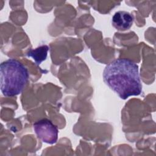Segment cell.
I'll list each match as a JSON object with an SVG mask.
<instances>
[{"instance_id":"6da1fadb","label":"cell","mask_w":156,"mask_h":156,"mask_svg":"<svg viewBox=\"0 0 156 156\" xmlns=\"http://www.w3.org/2000/svg\"><path fill=\"white\" fill-rule=\"evenodd\" d=\"M103 79L122 99L138 96L142 92L138 66L131 60L118 58L109 63L104 69Z\"/></svg>"},{"instance_id":"3957f363","label":"cell","mask_w":156,"mask_h":156,"mask_svg":"<svg viewBox=\"0 0 156 156\" xmlns=\"http://www.w3.org/2000/svg\"><path fill=\"white\" fill-rule=\"evenodd\" d=\"M34 131L38 138L43 142L52 144L58 139V130L52 122L48 119H42L34 124Z\"/></svg>"},{"instance_id":"277c9868","label":"cell","mask_w":156,"mask_h":156,"mask_svg":"<svg viewBox=\"0 0 156 156\" xmlns=\"http://www.w3.org/2000/svg\"><path fill=\"white\" fill-rule=\"evenodd\" d=\"M133 18L126 11L116 12L112 17V23L113 27L119 31L129 30L132 26Z\"/></svg>"},{"instance_id":"5b68a950","label":"cell","mask_w":156,"mask_h":156,"mask_svg":"<svg viewBox=\"0 0 156 156\" xmlns=\"http://www.w3.org/2000/svg\"><path fill=\"white\" fill-rule=\"evenodd\" d=\"M49 49V48L48 46L42 45L34 49H30L27 55L32 57L35 63L37 65H40L42 62L46 59Z\"/></svg>"},{"instance_id":"7a4b0ae2","label":"cell","mask_w":156,"mask_h":156,"mask_svg":"<svg viewBox=\"0 0 156 156\" xmlns=\"http://www.w3.org/2000/svg\"><path fill=\"white\" fill-rule=\"evenodd\" d=\"M29 78L27 69L20 61L10 58L1 63L0 87L4 96H14L20 94Z\"/></svg>"}]
</instances>
